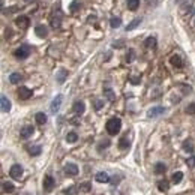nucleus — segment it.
<instances>
[{
  "mask_svg": "<svg viewBox=\"0 0 195 195\" xmlns=\"http://www.w3.org/2000/svg\"><path fill=\"white\" fill-rule=\"evenodd\" d=\"M77 140H78L77 132H68V135H66V141H68V143H75Z\"/></svg>",
  "mask_w": 195,
  "mask_h": 195,
  "instance_id": "nucleus-32",
  "label": "nucleus"
},
{
  "mask_svg": "<svg viewBox=\"0 0 195 195\" xmlns=\"http://www.w3.org/2000/svg\"><path fill=\"white\" fill-rule=\"evenodd\" d=\"M24 2H27V3H32V2H35V0H24Z\"/></svg>",
  "mask_w": 195,
  "mask_h": 195,
  "instance_id": "nucleus-44",
  "label": "nucleus"
},
{
  "mask_svg": "<svg viewBox=\"0 0 195 195\" xmlns=\"http://www.w3.org/2000/svg\"><path fill=\"white\" fill-rule=\"evenodd\" d=\"M104 95L107 96V99H108V101H111V102L116 101V95H114V92H113L111 89H105V90H104Z\"/></svg>",
  "mask_w": 195,
  "mask_h": 195,
  "instance_id": "nucleus-31",
  "label": "nucleus"
},
{
  "mask_svg": "<svg viewBox=\"0 0 195 195\" xmlns=\"http://www.w3.org/2000/svg\"><path fill=\"white\" fill-rule=\"evenodd\" d=\"M50 23H51V27H53V29H59V27H60V15H57V17L53 15L51 20H50Z\"/></svg>",
  "mask_w": 195,
  "mask_h": 195,
  "instance_id": "nucleus-24",
  "label": "nucleus"
},
{
  "mask_svg": "<svg viewBox=\"0 0 195 195\" xmlns=\"http://www.w3.org/2000/svg\"><path fill=\"white\" fill-rule=\"evenodd\" d=\"M2 188H3V191L5 192H14V189H15V186L11 183V182H3V185H2Z\"/></svg>",
  "mask_w": 195,
  "mask_h": 195,
  "instance_id": "nucleus-29",
  "label": "nucleus"
},
{
  "mask_svg": "<svg viewBox=\"0 0 195 195\" xmlns=\"http://www.w3.org/2000/svg\"><path fill=\"white\" fill-rule=\"evenodd\" d=\"M62 101H63V96L62 95H57L54 99H53V102H51V107H50V110H51V113H57L59 108H60V105H62Z\"/></svg>",
  "mask_w": 195,
  "mask_h": 195,
  "instance_id": "nucleus-5",
  "label": "nucleus"
},
{
  "mask_svg": "<svg viewBox=\"0 0 195 195\" xmlns=\"http://www.w3.org/2000/svg\"><path fill=\"white\" fill-rule=\"evenodd\" d=\"M107 132L110 135H117L122 129V120L119 117H111L108 122H107Z\"/></svg>",
  "mask_w": 195,
  "mask_h": 195,
  "instance_id": "nucleus-1",
  "label": "nucleus"
},
{
  "mask_svg": "<svg viewBox=\"0 0 195 195\" xmlns=\"http://www.w3.org/2000/svg\"><path fill=\"white\" fill-rule=\"evenodd\" d=\"M32 95H33V92H32L29 87H24V86H21V87L18 89V98H20V99H23V101L29 99V98H32Z\"/></svg>",
  "mask_w": 195,
  "mask_h": 195,
  "instance_id": "nucleus-4",
  "label": "nucleus"
},
{
  "mask_svg": "<svg viewBox=\"0 0 195 195\" xmlns=\"http://www.w3.org/2000/svg\"><path fill=\"white\" fill-rule=\"evenodd\" d=\"M108 146H110V140H104V141H101V144L98 146V149L102 150V149H105V147H108Z\"/></svg>",
  "mask_w": 195,
  "mask_h": 195,
  "instance_id": "nucleus-37",
  "label": "nucleus"
},
{
  "mask_svg": "<svg viewBox=\"0 0 195 195\" xmlns=\"http://www.w3.org/2000/svg\"><path fill=\"white\" fill-rule=\"evenodd\" d=\"M186 165H188V167H195V156L194 155H192L191 158L186 159Z\"/></svg>",
  "mask_w": 195,
  "mask_h": 195,
  "instance_id": "nucleus-38",
  "label": "nucleus"
},
{
  "mask_svg": "<svg viewBox=\"0 0 195 195\" xmlns=\"http://www.w3.org/2000/svg\"><path fill=\"white\" fill-rule=\"evenodd\" d=\"M183 149L186 150V152H189V153H192V152H194V147H192V144H191L189 141H185V143H183Z\"/></svg>",
  "mask_w": 195,
  "mask_h": 195,
  "instance_id": "nucleus-35",
  "label": "nucleus"
},
{
  "mask_svg": "<svg viewBox=\"0 0 195 195\" xmlns=\"http://www.w3.org/2000/svg\"><path fill=\"white\" fill-rule=\"evenodd\" d=\"M170 62H171L173 66H176V68H182V66H183V60H182V57H180L179 54H174V56H171Z\"/></svg>",
  "mask_w": 195,
  "mask_h": 195,
  "instance_id": "nucleus-14",
  "label": "nucleus"
},
{
  "mask_svg": "<svg viewBox=\"0 0 195 195\" xmlns=\"http://www.w3.org/2000/svg\"><path fill=\"white\" fill-rule=\"evenodd\" d=\"M65 174H68V176H77L78 174V167L75 164H66L65 165Z\"/></svg>",
  "mask_w": 195,
  "mask_h": 195,
  "instance_id": "nucleus-10",
  "label": "nucleus"
},
{
  "mask_svg": "<svg viewBox=\"0 0 195 195\" xmlns=\"http://www.w3.org/2000/svg\"><path fill=\"white\" fill-rule=\"evenodd\" d=\"M33 131H35L33 126H23V128H21V131H20V137L24 138V140H27V138L32 137Z\"/></svg>",
  "mask_w": 195,
  "mask_h": 195,
  "instance_id": "nucleus-9",
  "label": "nucleus"
},
{
  "mask_svg": "<svg viewBox=\"0 0 195 195\" xmlns=\"http://www.w3.org/2000/svg\"><path fill=\"white\" fill-rule=\"evenodd\" d=\"M35 33L38 35L39 38H45L47 35H48V29H47L45 26L39 24V26H36V29H35Z\"/></svg>",
  "mask_w": 195,
  "mask_h": 195,
  "instance_id": "nucleus-15",
  "label": "nucleus"
},
{
  "mask_svg": "<svg viewBox=\"0 0 195 195\" xmlns=\"http://www.w3.org/2000/svg\"><path fill=\"white\" fill-rule=\"evenodd\" d=\"M80 191H83V192H90V191H92V185L87 183V182H86V183H81Z\"/></svg>",
  "mask_w": 195,
  "mask_h": 195,
  "instance_id": "nucleus-33",
  "label": "nucleus"
},
{
  "mask_svg": "<svg viewBox=\"0 0 195 195\" xmlns=\"http://www.w3.org/2000/svg\"><path fill=\"white\" fill-rule=\"evenodd\" d=\"M165 113V108L164 107H153V108H150L149 111H147V117L150 119H155V117H158V116H161Z\"/></svg>",
  "mask_w": 195,
  "mask_h": 195,
  "instance_id": "nucleus-6",
  "label": "nucleus"
},
{
  "mask_svg": "<svg viewBox=\"0 0 195 195\" xmlns=\"http://www.w3.org/2000/svg\"><path fill=\"white\" fill-rule=\"evenodd\" d=\"M66 77H68V72L65 71V69H60L59 71V74H57V81H59V84H63L65 83V80H66Z\"/></svg>",
  "mask_w": 195,
  "mask_h": 195,
  "instance_id": "nucleus-20",
  "label": "nucleus"
},
{
  "mask_svg": "<svg viewBox=\"0 0 195 195\" xmlns=\"http://www.w3.org/2000/svg\"><path fill=\"white\" fill-rule=\"evenodd\" d=\"M21 78H23V77H21L18 72H12L11 75H9V81H11L12 84H17V83H20V81H21Z\"/></svg>",
  "mask_w": 195,
  "mask_h": 195,
  "instance_id": "nucleus-23",
  "label": "nucleus"
},
{
  "mask_svg": "<svg viewBox=\"0 0 195 195\" xmlns=\"http://www.w3.org/2000/svg\"><path fill=\"white\" fill-rule=\"evenodd\" d=\"M113 47H114V48H122V47H123V41H117V42H114Z\"/></svg>",
  "mask_w": 195,
  "mask_h": 195,
  "instance_id": "nucleus-42",
  "label": "nucleus"
},
{
  "mask_svg": "<svg viewBox=\"0 0 195 195\" xmlns=\"http://www.w3.org/2000/svg\"><path fill=\"white\" fill-rule=\"evenodd\" d=\"M54 186H56V180L53 179V176H45V179H44V189H45L47 192H50V191H53Z\"/></svg>",
  "mask_w": 195,
  "mask_h": 195,
  "instance_id": "nucleus-7",
  "label": "nucleus"
},
{
  "mask_svg": "<svg viewBox=\"0 0 195 195\" xmlns=\"http://www.w3.org/2000/svg\"><path fill=\"white\" fill-rule=\"evenodd\" d=\"M9 176H11L12 179H17V180H20V177L23 176V167H21V165H18V164L12 165L11 170H9Z\"/></svg>",
  "mask_w": 195,
  "mask_h": 195,
  "instance_id": "nucleus-3",
  "label": "nucleus"
},
{
  "mask_svg": "<svg viewBox=\"0 0 195 195\" xmlns=\"http://www.w3.org/2000/svg\"><path fill=\"white\" fill-rule=\"evenodd\" d=\"M141 21H143V18H140V17H138V18H135V20H132V21H131V23L126 26V30H128V32H129V30H134L135 27H138V26L141 24Z\"/></svg>",
  "mask_w": 195,
  "mask_h": 195,
  "instance_id": "nucleus-16",
  "label": "nucleus"
},
{
  "mask_svg": "<svg viewBox=\"0 0 195 195\" xmlns=\"http://www.w3.org/2000/svg\"><path fill=\"white\" fill-rule=\"evenodd\" d=\"M144 47L146 48H156V38H153V36H150V38H147L146 41H144Z\"/></svg>",
  "mask_w": 195,
  "mask_h": 195,
  "instance_id": "nucleus-18",
  "label": "nucleus"
},
{
  "mask_svg": "<svg viewBox=\"0 0 195 195\" xmlns=\"http://www.w3.org/2000/svg\"><path fill=\"white\" fill-rule=\"evenodd\" d=\"M29 23H30V21H29V18H27L26 15H21V17H18V18L15 20V24H17L20 29H27V27H29Z\"/></svg>",
  "mask_w": 195,
  "mask_h": 195,
  "instance_id": "nucleus-12",
  "label": "nucleus"
},
{
  "mask_svg": "<svg viewBox=\"0 0 195 195\" xmlns=\"http://www.w3.org/2000/svg\"><path fill=\"white\" fill-rule=\"evenodd\" d=\"M41 152H42L41 146H30V147H29V153H30L32 156H39Z\"/></svg>",
  "mask_w": 195,
  "mask_h": 195,
  "instance_id": "nucleus-21",
  "label": "nucleus"
},
{
  "mask_svg": "<svg viewBox=\"0 0 195 195\" xmlns=\"http://www.w3.org/2000/svg\"><path fill=\"white\" fill-rule=\"evenodd\" d=\"M158 189H159L161 192H165V191L170 189V183H168L167 180H161V182H158Z\"/></svg>",
  "mask_w": 195,
  "mask_h": 195,
  "instance_id": "nucleus-26",
  "label": "nucleus"
},
{
  "mask_svg": "<svg viewBox=\"0 0 195 195\" xmlns=\"http://www.w3.org/2000/svg\"><path fill=\"white\" fill-rule=\"evenodd\" d=\"M102 105H104V102L101 101V99H96V101H95V110L99 111V110L102 108Z\"/></svg>",
  "mask_w": 195,
  "mask_h": 195,
  "instance_id": "nucleus-39",
  "label": "nucleus"
},
{
  "mask_svg": "<svg viewBox=\"0 0 195 195\" xmlns=\"http://www.w3.org/2000/svg\"><path fill=\"white\" fill-rule=\"evenodd\" d=\"M165 171H167V167H165V164L158 162V164L155 165V173H156V174H164Z\"/></svg>",
  "mask_w": 195,
  "mask_h": 195,
  "instance_id": "nucleus-25",
  "label": "nucleus"
},
{
  "mask_svg": "<svg viewBox=\"0 0 195 195\" xmlns=\"http://www.w3.org/2000/svg\"><path fill=\"white\" fill-rule=\"evenodd\" d=\"M0 105H2V111L3 113H8V111H11V101L3 95L2 98H0Z\"/></svg>",
  "mask_w": 195,
  "mask_h": 195,
  "instance_id": "nucleus-11",
  "label": "nucleus"
},
{
  "mask_svg": "<svg viewBox=\"0 0 195 195\" xmlns=\"http://www.w3.org/2000/svg\"><path fill=\"white\" fill-rule=\"evenodd\" d=\"M120 24H122V20H120L119 17H113V18L110 20V26H111L113 29H117V27H120Z\"/></svg>",
  "mask_w": 195,
  "mask_h": 195,
  "instance_id": "nucleus-30",
  "label": "nucleus"
},
{
  "mask_svg": "<svg viewBox=\"0 0 195 195\" xmlns=\"http://www.w3.org/2000/svg\"><path fill=\"white\" fill-rule=\"evenodd\" d=\"M134 59H135V51L131 48V50L128 51V54H126V62H128V63H131Z\"/></svg>",
  "mask_w": 195,
  "mask_h": 195,
  "instance_id": "nucleus-34",
  "label": "nucleus"
},
{
  "mask_svg": "<svg viewBox=\"0 0 195 195\" xmlns=\"http://www.w3.org/2000/svg\"><path fill=\"white\" fill-rule=\"evenodd\" d=\"M95 179H96V182H99V183H110V180H111V177H110V176H108L105 171L96 173Z\"/></svg>",
  "mask_w": 195,
  "mask_h": 195,
  "instance_id": "nucleus-8",
  "label": "nucleus"
},
{
  "mask_svg": "<svg viewBox=\"0 0 195 195\" xmlns=\"http://www.w3.org/2000/svg\"><path fill=\"white\" fill-rule=\"evenodd\" d=\"M77 9H78V2L75 0V2H72V8H71V11H72V12H75Z\"/></svg>",
  "mask_w": 195,
  "mask_h": 195,
  "instance_id": "nucleus-41",
  "label": "nucleus"
},
{
  "mask_svg": "<svg viewBox=\"0 0 195 195\" xmlns=\"http://www.w3.org/2000/svg\"><path fill=\"white\" fill-rule=\"evenodd\" d=\"M186 113L188 114H195V104H189L186 107Z\"/></svg>",
  "mask_w": 195,
  "mask_h": 195,
  "instance_id": "nucleus-36",
  "label": "nucleus"
},
{
  "mask_svg": "<svg viewBox=\"0 0 195 195\" xmlns=\"http://www.w3.org/2000/svg\"><path fill=\"white\" fill-rule=\"evenodd\" d=\"M86 111V105L83 101H77V102L74 104V113L75 114H83Z\"/></svg>",
  "mask_w": 195,
  "mask_h": 195,
  "instance_id": "nucleus-13",
  "label": "nucleus"
},
{
  "mask_svg": "<svg viewBox=\"0 0 195 195\" xmlns=\"http://www.w3.org/2000/svg\"><path fill=\"white\" fill-rule=\"evenodd\" d=\"M171 179H173V183H174V185H179L180 182H182V179H183V173H182V171L174 173Z\"/></svg>",
  "mask_w": 195,
  "mask_h": 195,
  "instance_id": "nucleus-22",
  "label": "nucleus"
},
{
  "mask_svg": "<svg viewBox=\"0 0 195 195\" xmlns=\"http://www.w3.org/2000/svg\"><path fill=\"white\" fill-rule=\"evenodd\" d=\"M110 183H113V185H117L119 183V177H111V180H110Z\"/></svg>",
  "mask_w": 195,
  "mask_h": 195,
  "instance_id": "nucleus-43",
  "label": "nucleus"
},
{
  "mask_svg": "<svg viewBox=\"0 0 195 195\" xmlns=\"http://www.w3.org/2000/svg\"><path fill=\"white\" fill-rule=\"evenodd\" d=\"M29 54H30V48L27 45H23L20 47V48H17L15 51H14V56L17 59H20V60H24V59L29 57Z\"/></svg>",
  "mask_w": 195,
  "mask_h": 195,
  "instance_id": "nucleus-2",
  "label": "nucleus"
},
{
  "mask_svg": "<svg viewBox=\"0 0 195 195\" xmlns=\"http://www.w3.org/2000/svg\"><path fill=\"white\" fill-rule=\"evenodd\" d=\"M126 6L129 11H137L138 6H140V0H128Z\"/></svg>",
  "mask_w": 195,
  "mask_h": 195,
  "instance_id": "nucleus-17",
  "label": "nucleus"
},
{
  "mask_svg": "<svg viewBox=\"0 0 195 195\" xmlns=\"http://www.w3.org/2000/svg\"><path fill=\"white\" fill-rule=\"evenodd\" d=\"M140 81H141L140 77H131V83L132 84H140Z\"/></svg>",
  "mask_w": 195,
  "mask_h": 195,
  "instance_id": "nucleus-40",
  "label": "nucleus"
},
{
  "mask_svg": "<svg viewBox=\"0 0 195 195\" xmlns=\"http://www.w3.org/2000/svg\"><path fill=\"white\" fill-rule=\"evenodd\" d=\"M78 189H80V188H77V186H69L66 189H63V194L65 195H77Z\"/></svg>",
  "mask_w": 195,
  "mask_h": 195,
  "instance_id": "nucleus-27",
  "label": "nucleus"
},
{
  "mask_svg": "<svg viewBox=\"0 0 195 195\" xmlns=\"http://www.w3.org/2000/svg\"><path fill=\"white\" fill-rule=\"evenodd\" d=\"M119 147H120L122 150H126L128 147H129V140H128V137L120 138V141H119Z\"/></svg>",
  "mask_w": 195,
  "mask_h": 195,
  "instance_id": "nucleus-28",
  "label": "nucleus"
},
{
  "mask_svg": "<svg viewBox=\"0 0 195 195\" xmlns=\"http://www.w3.org/2000/svg\"><path fill=\"white\" fill-rule=\"evenodd\" d=\"M35 119H36L38 125H45L47 123V114H44V113H36Z\"/></svg>",
  "mask_w": 195,
  "mask_h": 195,
  "instance_id": "nucleus-19",
  "label": "nucleus"
}]
</instances>
